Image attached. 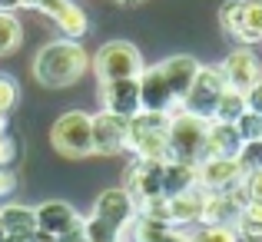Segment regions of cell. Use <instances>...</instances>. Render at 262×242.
Wrapping results in <instances>:
<instances>
[{"label":"cell","instance_id":"obj_1","mask_svg":"<svg viewBox=\"0 0 262 242\" xmlns=\"http://www.w3.org/2000/svg\"><path fill=\"white\" fill-rule=\"evenodd\" d=\"M90 70V53L80 47V40H50L37 50L33 57V80L47 90H63L73 86Z\"/></svg>","mask_w":262,"mask_h":242},{"label":"cell","instance_id":"obj_2","mask_svg":"<svg viewBox=\"0 0 262 242\" xmlns=\"http://www.w3.org/2000/svg\"><path fill=\"white\" fill-rule=\"evenodd\" d=\"M169 116L166 113H136L129 120L126 149H133L136 160L169 163Z\"/></svg>","mask_w":262,"mask_h":242},{"label":"cell","instance_id":"obj_3","mask_svg":"<svg viewBox=\"0 0 262 242\" xmlns=\"http://www.w3.org/2000/svg\"><path fill=\"white\" fill-rule=\"evenodd\" d=\"M209 123L203 116H192L186 109L169 113V160L179 163H203V149H206V133H209Z\"/></svg>","mask_w":262,"mask_h":242},{"label":"cell","instance_id":"obj_4","mask_svg":"<svg viewBox=\"0 0 262 242\" xmlns=\"http://www.w3.org/2000/svg\"><path fill=\"white\" fill-rule=\"evenodd\" d=\"M50 146L67 160L93 156V123L83 109H70L50 126Z\"/></svg>","mask_w":262,"mask_h":242},{"label":"cell","instance_id":"obj_5","mask_svg":"<svg viewBox=\"0 0 262 242\" xmlns=\"http://www.w3.org/2000/svg\"><path fill=\"white\" fill-rule=\"evenodd\" d=\"M90 63H93V70H96V77H100V83L129 80V77H140V73L146 70L140 50H136L129 40H110V43H103Z\"/></svg>","mask_w":262,"mask_h":242},{"label":"cell","instance_id":"obj_6","mask_svg":"<svg viewBox=\"0 0 262 242\" xmlns=\"http://www.w3.org/2000/svg\"><path fill=\"white\" fill-rule=\"evenodd\" d=\"M226 93V77L219 67H199L196 80H192V90L186 93L183 100V109L192 116H203V120H212L216 113V103L219 96Z\"/></svg>","mask_w":262,"mask_h":242},{"label":"cell","instance_id":"obj_7","mask_svg":"<svg viewBox=\"0 0 262 242\" xmlns=\"http://www.w3.org/2000/svg\"><path fill=\"white\" fill-rule=\"evenodd\" d=\"M123 189L129 192V199L136 203V209H140L143 203H149V199L163 196V163L156 160H133L126 172H123Z\"/></svg>","mask_w":262,"mask_h":242},{"label":"cell","instance_id":"obj_8","mask_svg":"<svg viewBox=\"0 0 262 242\" xmlns=\"http://www.w3.org/2000/svg\"><path fill=\"white\" fill-rule=\"evenodd\" d=\"M37 232L47 239H67L73 236V232L83 229V219L77 216V209H73L70 203H63V199H50V203L37 206Z\"/></svg>","mask_w":262,"mask_h":242},{"label":"cell","instance_id":"obj_9","mask_svg":"<svg viewBox=\"0 0 262 242\" xmlns=\"http://www.w3.org/2000/svg\"><path fill=\"white\" fill-rule=\"evenodd\" d=\"M219 70H223V77H226V86L239 90V93H249L262 80V63L249 47H236V50L219 63Z\"/></svg>","mask_w":262,"mask_h":242},{"label":"cell","instance_id":"obj_10","mask_svg":"<svg viewBox=\"0 0 262 242\" xmlns=\"http://www.w3.org/2000/svg\"><path fill=\"white\" fill-rule=\"evenodd\" d=\"M100 103H103L106 113H116V116H123V120H133L136 113H143V106H140V77L100 83Z\"/></svg>","mask_w":262,"mask_h":242},{"label":"cell","instance_id":"obj_11","mask_svg":"<svg viewBox=\"0 0 262 242\" xmlns=\"http://www.w3.org/2000/svg\"><path fill=\"white\" fill-rule=\"evenodd\" d=\"M140 106H143V113H166V116L183 109L176 103L166 77L160 73V67H146L140 73Z\"/></svg>","mask_w":262,"mask_h":242},{"label":"cell","instance_id":"obj_12","mask_svg":"<svg viewBox=\"0 0 262 242\" xmlns=\"http://www.w3.org/2000/svg\"><path fill=\"white\" fill-rule=\"evenodd\" d=\"M90 123H93V153L100 156H116L126 149V133H129V120H123V116L116 113H96L90 116Z\"/></svg>","mask_w":262,"mask_h":242},{"label":"cell","instance_id":"obj_13","mask_svg":"<svg viewBox=\"0 0 262 242\" xmlns=\"http://www.w3.org/2000/svg\"><path fill=\"white\" fill-rule=\"evenodd\" d=\"M196 176H199V189L206 192H229L243 183V169L236 160H203L196 163Z\"/></svg>","mask_w":262,"mask_h":242},{"label":"cell","instance_id":"obj_14","mask_svg":"<svg viewBox=\"0 0 262 242\" xmlns=\"http://www.w3.org/2000/svg\"><path fill=\"white\" fill-rule=\"evenodd\" d=\"M93 216H96V219H103L106 226H113V229L120 232L123 226H126L129 219L136 216V203L129 199V192H126V189H103L100 196H96Z\"/></svg>","mask_w":262,"mask_h":242},{"label":"cell","instance_id":"obj_15","mask_svg":"<svg viewBox=\"0 0 262 242\" xmlns=\"http://www.w3.org/2000/svg\"><path fill=\"white\" fill-rule=\"evenodd\" d=\"M199 67H203V63H199L196 57H186V53L169 57V60H163V63H160V73L166 77V83H169V90H173V96H176L179 106H183L186 93L192 90V80H196Z\"/></svg>","mask_w":262,"mask_h":242},{"label":"cell","instance_id":"obj_16","mask_svg":"<svg viewBox=\"0 0 262 242\" xmlns=\"http://www.w3.org/2000/svg\"><path fill=\"white\" fill-rule=\"evenodd\" d=\"M239 149H243V136L236 133L232 123H209L203 160H236Z\"/></svg>","mask_w":262,"mask_h":242},{"label":"cell","instance_id":"obj_17","mask_svg":"<svg viewBox=\"0 0 262 242\" xmlns=\"http://www.w3.org/2000/svg\"><path fill=\"white\" fill-rule=\"evenodd\" d=\"M203 203H206V189H189V192H179V196L166 199V209H169V229L176 226H189V223H203Z\"/></svg>","mask_w":262,"mask_h":242},{"label":"cell","instance_id":"obj_18","mask_svg":"<svg viewBox=\"0 0 262 242\" xmlns=\"http://www.w3.org/2000/svg\"><path fill=\"white\" fill-rule=\"evenodd\" d=\"M0 223H4L7 239H33L37 236V212L30 206H4L0 209Z\"/></svg>","mask_w":262,"mask_h":242},{"label":"cell","instance_id":"obj_19","mask_svg":"<svg viewBox=\"0 0 262 242\" xmlns=\"http://www.w3.org/2000/svg\"><path fill=\"white\" fill-rule=\"evenodd\" d=\"M199 186V176H196V163H179V160H169L163 163V196H179V192H189Z\"/></svg>","mask_w":262,"mask_h":242},{"label":"cell","instance_id":"obj_20","mask_svg":"<svg viewBox=\"0 0 262 242\" xmlns=\"http://www.w3.org/2000/svg\"><path fill=\"white\" fill-rule=\"evenodd\" d=\"M239 47H252L262 40V0H243V20L239 30L232 33Z\"/></svg>","mask_w":262,"mask_h":242},{"label":"cell","instance_id":"obj_21","mask_svg":"<svg viewBox=\"0 0 262 242\" xmlns=\"http://www.w3.org/2000/svg\"><path fill=\"white\" fill-rule=\"evenodd\" d=\"M246 93H239V90H229L226 86V93L219 96L216 103V113H212V123H236L239 116L246 113Z\"/></svg>","mask_w":262,"mask_h":242},{"label":"cell","instance_id":"obj_22","mask_svg":"<svg viewBox=\"0 0 262 242\" xmlns=\"http://www.w3.org/2000/svg\"><path fill=\"white\" fill-rule=\"evenodd\" d=\"M53 20H57V27L63 30V37H70V40H80V37H83V33L90 30V24H86V13L80 10L77 4H70V0L63 4V10H60Z\"/></svg>","mask_w":262,"mask_h":242},{"label":"cell","instance_id":"obj_23","mask_svg":"<svg viewBox=\"0 0 262 242\" xmlns=\"http://www.w3.org/2000/svg\"><path fill=\"white\" fill-rule=\"evenodd\" d=\"M232 229H236V236L243 239H262V206L259 203H246L243 212L236 216V223H232Z\"/></svg>","mask_w":262,"mask_h":242},{"label":"cell","instance_id":"obj_24","mask_svg":"<svg viewBox=\"0 0 262 242\" xmlns=\"http://www.w3.org/2000/svg\"><path fill=\"white\" fill-rule=\"evenodd\" d=\"M20 40H24V27H20V20L13 17L10 10H0V57L13 53L20 47Z\"/></svg>","mask_w":262,"mask_h":242},{"label":"cell","instance_id":"obj_25","mask_svg":"<svg viewBox=\"0 0 262 242\" xmlns=\"http://www.w3.org/2000/svg\"><path fill=\"white\" fill-rule=\"evenodd\" d=\"M83 239L86 242H116L120 239V232L113 229V226H106L103 219H96V216H90V219H83Z\"/></svg>","mask_w":262,"mask_h":242},{"label":"cell","instance_id":"obj_26","mask_svg":"<svg viewBox=\"0 0 262 242\" xmlns=\"http://www.w3.org/2000/svg\"><path fill=\"white\" fill-rule=\"evenodd\" d=\"M232 126H236V133L243 136V143H259L262 140V116L252 113V109H246Z\"/></svg>","mask_w":262,"mask_h":242},{"label":"cell","instance_id":"obj_27","mask_svg":"<svg viewBox=\"0 0 262 242\" xmlns=\"http://www.w3.org/2000/svg\"><path fill=\"white\" fill-rule=\"evenodd\" d=\"M189 242H239L232 226H203L189 236Z\"/></svg>","mask_w":262,"mask_h":242},{"label":"cell","instance_id":"obj_28","mask_svg":"<svg viewBox=\"0 0 262 242\" xmlns=\"http://www.w3.org/2000/svg\"><path fill=\"white\" fill-rule=\"evenodd\" d=\"M239 20H243V0H226L219 7V24H223V33L232 37L239 30Z\"/></svg>","mask_w":262,"mask_h":242},{"label":"cell","instance_id":"obj_29","mask_svg":"<svg viewBox=\"0 0 262 242\" xmlns=\"http://www.w3.org/2000/svg\"><path fill=\"white\" fill-rule=\"evenodd\" d=\"M236 163H239V169H243V176H246V172L262 169V140H259V143H243Z\"/></svg>","mask_w":262,"mask_h":242},{"label":"cell","instance_id":"obj_30","mask_svg":"<svg viewBox=\"0 0 262 242\" xmlns=\"http://www.w3.org/2000/svg\"><path fill=\"white\" fill-rule=\"evenodd\" d=\"M17 96H20L17 80L7 77V73H0V120H7V113L17 106Z\"/></svg>","mask_w":262,"mask_h":242},{"label":"cell","instance_id":"obj_31","mask_svg":"<svg viewBox=\"0 0 262 242\" xmlns=\"http://www.w3.org/2000/svg\"><path fill=\"white\" fill-rule=\"evenodd\" d=\"M243 192H246L249 203H259L262 206V169L246 172V176H243Z\"/></svg>","mask_w":262,"mask_h":242},{"label":"cell","instance_id":"obj_32","mask_svg":"<svg viewBox=\"0 0 262 242\" xmlns=\"http://www.w3.org/2000/svg\"><path fill=\"white\" fill-rule=\"evenodd\" d=\"M246 106H249L252 113H259V116H262V80L249 90V93H246Z\"/></svg>","mask_w":262,"mask_h":242},{"label":"cell","instance_id":"obj_33","mask_svg":"<svg viewBox=\"0 0 262 242\" xmlns=\"http://www.w3.org/2000/svg\"><path fill=\"white\" fill-rule=\"evenodd\" d=\"M13 189H17V176L7 166H0V196H10Z\"/></svg>","mask_w":262,"mask_h":242},{"label":"cell","instance_id":"obj_34","mask_svg":"<svg viewBox=\"0 0 262 242\" xmlns=\"http://www.w3.org/2000/svg\"><path fill=\"white\" fill-rule=\"evenodd\" d=\"M17 7H24V0H0V10H17Z\"/></svg>","mask_w":262,"mask_h":242},{"label":"cell","instance_id":"obj_35","mask_svg":"<svg viewBox=\"0 0 262 242\" xmlns=\"http://www.w3.org/2000/svg\"><path fill=\"white\" fill-rule=\"evenodd\" d=\"M163 242H189V236H183V232H176V229H169V236L163 239Z\"/></svg>","mask_w":262,"mask_h":242},{"label":"cell","instance_id":"obj_36","mask_svg":"<svg viewBox=\"0 0 262 242\" xmlns=\"http://www.w3.org/2000/svg\"><path fill=\"white\" fill-rule=\"evenodd\" d=\"M116 4H140V0H116Z\"/></svg>","mask_w":262,"mask_h":242},{"label":"cell","instance_id":"obj_37","mask_svg":"<svg viewBox=\"0 0 262 242\" xmlns=\"http://www.w3.org/2000/svg\"><path fill=\"white\" fill-rule=\"evenodd\" d=\"M4 239H7V236H4V223H0V242H4Z\"/></svg>","mask_w":262,"mask_h":242}]
</instances>
